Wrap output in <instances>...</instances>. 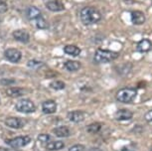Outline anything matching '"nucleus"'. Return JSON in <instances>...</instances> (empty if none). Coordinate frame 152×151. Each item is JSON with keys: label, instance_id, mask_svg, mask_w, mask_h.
<instances>
[{"label": "nucleus", "instance_id": "obj_1", "mask_svg": "<svg viewBox=\"0 0 152 151\" xmlns=\"http://www.w3.org/2000/svg\"><path fill=\"white\" fill-rule=\"evenodd\" d=\"M80 19H81L82 23L85 25H94L99 23L102 20V14L96 8L88 6L81 10Z\"/></svg>", "mask_w": 152, "mask_h": 151}, {"label": "nucleus", "instance_id": "obj_2", "mask_svg": "<svg viewBox=\"0 0 152 151\" xmlns=\"http://www.w3.org/2000/svg\"><path fill=\"white\" fill-rule=\"evenodd\" d=\"M118 53L113 52L110 50H104V49H99L96 50L94 54V61L99 64H104V63H110L114 61L118 58Z\"/></svg>", "mask_w": 152, "mask_h": 151}, {"label": "nucleus", "instance_id": "obj_3", "mask_svg": "<svg viewBox=\"0 0 152 151\" xmlns=\"http://www.w3.org/2000/svg\"><path fill=\"white\" fill-rule=\"evenodd\" d=\"M136 96H137L136 90L130 89V88H124V89L119 90L118 92L116 93L115 98L119 102H122V104H129V102L134 101Z\"/></svg>", "mask_w": 152, "mask_h": 151}, {"label": "nucleus", "instance_id": "obj_4", "mask_svg": "<svg viewBox=\"0 0 152 151\" xmlns=\"http://www.w3.org/2000/svg\"><path fill=\"white\" fill-rule=\"evenodd\" d=\"M15 109L17 112L22 113H32L36 110V105L29 98H22L16 102Z\"/></svg>", "mask_w": 152, "mask_h": 151}, {"label": "nucleus", "instance_id": "obj_5", "mask_svg": "<svg viewBox=\"0 0 152 151\" xmlns=\"http://www.w3.org/2000/svg\"><path fill=\"white\" fill-rule=\"evenodd\" d=\"M30 142H31V138L29 136H18V137L7 140L6 143L12 148H20V147L26 146Z\"/></svg>", "mask_w": 152, "mask_h": 151}, {"label": "nucleus", "instance_id": "obj_6", "mask_svg": "<svg viewBox=\"0 0 152 151\" xmlns=\"http://www.w3.org/2000/svg\"><path fill=\"white\" fill-rule=\"evenodd\" d=\"M4 56L8 61L12 62V63H18L22 58V54L19 50L14 49V48H10L7 49L4 52Z\"/></svg>", "mask_w": 152, "mask_h": 151}, {"label": "nucleus", "instance_id": "obj_7", "mask_svg": "<svg viewBox=\"0 0 152 151\" xmlns=\"http://www.w3.org/2000/svg\"><path fill=\"white\" fill-rule=\"evenodd\" d=\"M4 123L6 126L10 127V128H13V129H20V128H22L25 125L23 119L18 118V117H12V116L7 117L6 119H5Z\"/></svg>", "mask_w": 152, "mask_h": 151}, {"label": "nucleus", "instance_id": "obj_8", "mask_svg": "<svg viewBox=\"0 0 152 151\" xmlns=\"http://www.w3.org/2000/svg\"><path fill=\"white\" fill-rule=\"evenodd\" d=\"M68 118L72 122L80 123V122L84 121L86 119V112H82V110H73V112H70L68 113Z\"/></svg>", "mask_w": 152, "mask_h": 151}, {"label": "nucleus", "instance_id": "obj_9", "mask_svg": "<svg viewBox=\"0 0 152 151\" xmlns=\"http://www.w3.org/2000/svg\"><path fill=\"white\" fill-rule=\"evenodd\" d=\"M13 38L18 42L21 43H28L30 41V35L27 31L25 30H15L13 32Z\"/></svg>", "mask_w": 152, "mask_h": 151}, {"label": "nucleus", "instance_id": "obj_10", "mask_svg": "<svg viewBox=\"0 0 152 151\" xmlns=\"http://www.w3.org/2000/svg\"><path fill=\"white\" fill-rule=\"evenodd\" d=\"M27 93L26 89H23V88L19 87H14V88H9L5 90V95L10 96V98H18V96H24Z\"/></svg>", "mask_w": 152, "mask_h": 151}, {"label": "nucleus", "instance_id": "obj_11", "mask_svg": "<svg viewBox=\"0 0 152 151\" xmlns=\"http://www.w3.org/2000/svg\"><path fill=\"white\" fill-rule=\"evenodd\" d=\"M42 110L46 115H52L55 113L57 110V104L52 99L46 101L42 104Z\"/></svg>", "mask_w": 152, "mask_h": 151}, {"label": "nucleus", "instance_id": "obj_12", "mask_svg": "<svg viewBox=\"0 0 152 151\" xmlns=\"http://www.w3.org/2000/svg\"><path fill=\"white\" fill-rule=\"evenodd\" d=\"M133 117V113L132 112L128 109H119L117 110L114 115V118L116 120H119V121H124V120H129Z\"/></svg>", "mask_w": 152, "mask_h": 151}, {"label": "nucleus", "instance_id": "obj_13", "mask_svg": "<svg viewBox=\"0 0 152 151\" xmlns=\"http://www.w3.org/2000/svg\"><path fill=\"white\" fill-rule=\"evenodd\" d=\"M146 20V17L144 15V13L141 12V11H132L131 12V22L134 25H142L144 24Z\"/></svg>", "mask_w": 152, "mask_h": 151}, {"label": "nucleus", "instance_id": "obj_14", "mask_svg": "<svg viewBox=\"0 0 152 151\" xmlns=\"http://www.w3.org/2000/svg\"><path fill=\"white\" fill-rule=\"evenodd\" d=\"M151 48H152V43L148 39H142L141 41L137 43V46H136V49L139 53H146L148 51H150Z\"/></svg>", "mask_w": 152, "mask_h": 151}, {"label": "nucleus", "instance_id": "obj_15", "mask_svg": "<svg viewBox=\"0 0 152 151\" xmlns=\"http://www.w3.org/2000/svg\"><path fill=\"white\" fill-rule=\"evenodd\" d=\"M53 133L57 137H68L71 134L70 128L68 126H58L53 129Z\"/></svg>", "mask_w": 152, "mask_h": 151}, {"label": "nucleus", "instance_id": "obj_16", "mask_svg": "<svg viewBox=\"0 0 152 151\" xmlns=\"http://www.w3.org/2000/svg\"><path fill=\"white\" fill-rule=\"evenodd\" d=\"M46 7L48 8L50 11H53V12H59V11L64 10V5H63L61 2L57 1V0H52V1H49L46 3Z\"/></svg>", "mask_w": 152, "mask_h": 151}, {"label": "nucleus", "instance_id": "obj_17", "mask_svg": "<svg viewBox=\"0 0 152 151\" xmlns=\"http://www.w3.org/2000/svg\"><path fill=\"white\" fill-rule=\"evenodd\" d=\"M65 147V144L63 141L57 140V141H50L49 143L46 144V149L49 151H57L61 150Z\"/></svg>", "mask_w": 152, "mask_h": 151}, {"label": "nucleus", "instance_id": "obj_18", "mask_svg": "<svg viewBox=\"0 0 152 151\" xmlns=\"http://www.w3.org/2000/svg\"><path fill=\"white\" fill-rule=\"evenodd\" d=\"M64 52L72 57H77L81 54V49L75 45H68V46L64 47Z\"/></svg>", "mask_w": 152, "mask_h": 151}, {"label": "nucleus", "instance_id": "obj_19", "mask_svg": "<svg viewBox=\"0 0 152 151\" xmlns=\"http://www.w3.org/2000/svg\"><path fill=\"white\" fill-rule=\"evenodd\" d=\"M66 70L70 71V72H76L82 68V64L78 61H67L64 64Z\"/></svg>", "mask_w": 152, "mask_h": 151}, {"label": "nucleus", "instance_id": "obj_20", "mask_svg": "<svg viewBox=\"0 0 152 151\" xmlns=\"http://www.w3.org/2000/svg\"><path fill=\"white\" fill-rule=\"evenodd\" d=\"M41 16V11L39 8H37L35 6H31L28 8L27 10V17L30 20H36L38 17Z\"/></svg>", "mask_w": 152, "mask_h": 151}, {"label": "nucleus", "instance_id": "obj_21", "mask_svg": "<svg viewBox=\"0 0 152 151\" xmlns=\"http://www.w3.org/2000/svg\"><path fill=\"white\" fill-rule=\"evenodd\" d=\"M36 26L41 30H46L49 28V23L43 16H40L36 19Z\"/></svg>", "mask_w": 152, "mask_h": 151}, {"label": "nucleus", "instance_id": "obj_22", "mask_svg": "<svg viewBox=\"0 0 152 151\" xmlns=\"http://www.w3.org/2000/svg\"><path fill=\"white\" fill-rule=\"evenodd\" d=\"M100 128H102V124L99 123V122H94V123L88 125L87 130L90 133H97L100 130Z\"/></svg>", "mask_w": 152, "mask_h": 151}, {"label": "nucleus", "instance_id": "obj_23", "mask_svg": "<svg viewBox=\"0 0 152 151\" xmlns=\"http://www.w3.org/2000/svg\"><path fill=\"white\" fill-rule=\"evenodd\" d=\"M27 66L31 69H39V68L44 66V64L41 61H38V60H31L27 63Z\"/></svg>", "mask_w": 152, "mask_h": 151}, {"label": "nucleus", "instance_id": "obj_24", "mask_svg": "<svg viewBox=\"0 0 152 151\" xmlns=\"http://www.w3.org/2000/svg\"><path fill=\"white\" fill-rule=\"evenodd\" d=\"M50 87L52 88L53 90H63V89H65L66 85H65V82H62V81H55V82H51Z\"/></svg>", "mask_w": 152, "mask_h": 151}, {"label": "nucleus", "instance_id": "obj_25", "mask_svg": "<svg viewBox=\"0 0 152 151\" xmlns=\"http://www.w3.org/2000/svg\"><path fill=\"white\" fill-rule=\"evenodd\" d=\"M51 136L49 135V134H46V133H42V134H39V136H38V140H39V142L40 143H42V144H47V143H49L50 141H52L51 140Z\"/></svg>", "mask_w": 152, "mask_h": 151}, {"label": "nucleus", "instance_id": "obj_26", "mask_svg": "<svg viewBox=\"0 0 152 151\" xmlns=\"http://www.w3.org/2000/svg\"><path fill=\"white\" fill-rule=\"evenodd\" d=\"M86 146L82 144H76V145H73L72 147H70L69 151H84L85 150Z\"/></svg>", "mask_w": 152, "mask_h": 151}, {"label": "nucleus", "instance_id": "obj_27", "mask_svg": "<svg viewBox=\"0 0 152 151\" xmlns=\"http://www.w3.org/2000/svg\"><path fill=\"white\" fill-rule=\"evenodd\" d=\"M8 10V5L3 0H0V14L7 12Z\"/></svg>", "mask_w": 152, "mask_h": 151}, {"label": "nucleus", "instance_id": "obj_28", "mask_svg": "<svg viewBox=\"0 0 152 151\" xmlns=\"http://www.w3.org/2000/svg\"><path fill=\"white\" fill-rule=\"evenodd\" d=\"M144 118H145V120H146V121L152 122V109H151V110H149V112H147L145 113Z\"/></svg>", "mask_w": 152, "mask_h": 151}, {"label": "nucleus", "instance_id": "obj_29", "mask_svg": "<svg viewBox=\"0 0 152 151\" xmlns=\"http://www.w3.org/2000/svg\"><path fill=\"white\" fill-rule=\"evenodd\" d=\"M84 151H102L99 148H96V147H91V148H85Z\"/></svg>", "mask_w": 152, "mask_h": 151}, {"label": "nucleus", "instance_id": "obj_30", "mask_svg": "<svg viewBox=\"0 0 152 151\" xmlns=\"http://www.w3.org/2000/svg\"><path fill=\"white\" fill-rule=\"evenodd\" d=\"M121 151H135L134 149H132V148H130V147H128V146H125V147H123Z\"/></svg>", "mask_w": 152, "mask_h": 151}, {"label": "nucleus", "instance_id": "obj_31", "mask_svg": "<svg viewBox=\"0 0 152 151\" xmlns=\"http://www.w3.org/2000/svg\"><path fill=\"white\" fill-rule=\"evenodd\" d=\"M0 23H1V18H0Z\"/></svg>", "mask_w": 152, "mask_h": 151}, {"label": "nucleus", "instance_id": "obj_32", "mask_svg": "<svg viewBox=\"0 0 152 151\" xmlns=\"http://www.w3.org/2000/svg\"><path fill=\"white\" fill-rule=\"evenodd\" d=\"M150 151H152V149H151V150H150Z\"/></svg>", "mask_w": 152, "mask_h": 151}]
</instances>
